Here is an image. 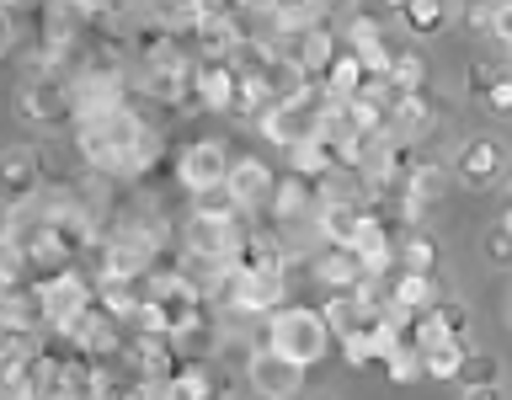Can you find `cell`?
Instances as JSON below:
<instances>
[{"instance_id": "6da1fadb", "label": "cell", "mask_w": 512, "mask_h": 400, "mask_svg": "<svg viewBox=\"0 0 512 400\" xmlns=\"http://www.w3.org/2000/svg\"><path fill=\"white\" fill-rule=\"evenodd\" d=\"M70 150L86 171L107 176V182H144L160 166L166 134L144 118L139 102H123L102 112V118H80L70 123Z\"/></svg>"}, {"instance_id": "7a4b0ae2", "label": "cell", "mask_w": 512, "mask_h": 400, "mask_svg": "<svg viewBox=\"0 0 512 400\" xmlns=\"http://www.w3.org/2000/svg\"><path fill=\"white\" fill-rule=\"evenodd\" d=\"M262 342L267 347H278L283 358H299V363H320L331 352V320H326V310H315V304H278L267 320H262Z\"/></svg>"}, {"instance_id": "3957f363", "label": "cell", "mask_w": 512, "mask_h": 400, "mask_svg": "<svg viewBox=\"0 0 512 400\" xmlns=\"http://www.w3.org/2000/svg\"><path fill=\"white\" fill-rule=\"evenodd\" d=\"M16 118L32 128H70L75 123V91L70 70H32L16 91Z\"/></svg>"}, {"instance_id": "277c9868", "label": "cell", "mask_w": 512, "mask_h": 400, "mask_svg": "<svg viewBox=\"0 0 512 400\" xmlns=\"http://www.w3.org/2000/svg\"><path fill=\"white\" fill-rule=\"evenodd\" d=\"M32 288H38L48 331H64L75 315H86L91 304H96V272H80V262L75 267H59V272H43Z\"/></svg>"}, {"instance_id": "5b68a950", "label": "cell", "mask_w": 512, "mask_h": 400, "mask_svg": "<svg viewBox=\"0 0 512 400\" xmlns=\"http://www.w3.org/2000/svg\"><path fill=\"white\" fill-rule=\"evenodd\" d=\"M230 166H235V155H230V139H219V134H203V139H192L182 155H176V187L187 192H203V187H219V182H230Z\"/></svg>"}, {"instance_id": "8992f818", "label": "cell", "mask_w": 512, "mask_h": 400, "mask_svg": "<svg viewBox=\"0 0 512 400\" xmlns=\"http://www.w3.org/2000/svg\"><path fill=\"white\" fill-rule=\"evenodd\" d=\"M246 379H251V395L256 400H294L304 390V379H310V363L299 358H283L278 347H256L251 363H246Z\"/></svg>"}, {"instance_id": "52a82bcc", "label": "cell", "mask_w": 512, "mask_h": 400, "mask_svg": "<svg viewBox=\"0 0 512 400\" xmlns=\"http://www.w3.org/2000/svg\"><path fill=\"white\" fill-rule=\"evenodd\" d=\"M331 107H336V102H331ZM320 118H326L320 107L299 102V96H288V102H272L262 118H256V134H262L267 144H278V150L288 155L294 144H304V139L320 134Z\"/></svg>"}, {"instance_id": "ba28073f", "label": "cell", "mask_w": 512, "mask_h": 400, "mask_svg": "<svg viewBox=\"0 0 512 400\" xmlns=\"http://www.w3.org/2000/svg\"><path fill=\"white\" fill-rule=\"evenodd\" d=\"M278 304H288V272H235V278H230V294H224L219 310L267 320Z\"/></svg>"}, {"instance_id": "9c48e42d", "label": "cell", "mask_w": 512, "mask_h": 400, "mask_svg": "<svg viewBox=\"0 0 512 400\" xmlns=\"http://www.w3.org/2000/svg\"><path fill=\"white\" fill-rule=\"evenodd\" d=\"M454 182L459 187H475V192H486V187H496L507 176V155H502V144H496L491 134H470L454 150Z\"/></svg>"}, {"instance_id": "30bf717a", "label": "cell", "mask_w": 512, "mask_h": 400, "mask_svg": "<svg viewBox=\"0 0 512 400\" xmlns=\"http://www.w3.org/2000/svg\"><path fill=\"white\" fill-rule=\"evenodd\" d=\"M240 230H246V219L230 224V219H214V214H192L182 219V230H176V240H182V251H203V256H230Z\"/></svg>"}, {"instance_id": "8fae6325", "label": "cell", "mask_w": 512, "mask_h": 400, "mask_svg": "<svg viewBox=\"0 0 512 400\" xmlns=\"http://www.w3.org/2000/svg\"><path fill=\"white\" fill-rule=\"evenodd\" d=\"M432 128H438V102H432V91H406L390 102V139L427 144Z\"/></svg>"}, {"instance_id": "7c38bea8", "label": "cell", "mask_w": 512, "mask_h": 400, "mask_svg": "<svg viewBox=\"0 0 512 400\" xmlns=\"http://www.w3.org/2000/svg\"><path fill=\"white\" fill-rule=\"evenodd\" d=\"M315 203H320V182H310V176H299L294 166H288V176H278V187H272V198H267V219L272 224L310 219Z\"/></svg>"}, {"instance_id": "4fadbf2b", "label": "cell", "mask_w": 512, "mask_h": 400, "mask_svg": "<svg viewBox=\"0 0 512 400\" xmlns=\"http://www.w3.org/2000/svg\"><path fill=\"white\" fill-rule=\"evenodd\" d=\"M310 278L326 288V294H352V288L363 283V262L352 246H320L310 256Z\"/></svg>"}, {"instance_id": "5bb4252c", "label": "cell", "mask_w": 512, "mask_h": 400, "mask_svg": "<svg viewBox=\"0 0 512 400\" xmlns=\"http://www.w3.org/2000/svg\"><path fill=\"white\" fill-rule=\"evenodd\" d=\"M192 86H198L203 107L208 112H230L235 96H240V70L230 59H203L198 54V70H192Z\"/></svg>"}, {"instance_id": "9a60e30c", "label": "cell", "mask_w": 512, "mask_h": 400, "mask_svg": "<svg viewBox=\"0 0 512 400\" xmlns=\"http://www.w3.org/2000/svg\"><path fill=\"white\" fill-rule=\"evenodd\" d=\"M283 48L304 64V75H326L331 59L342 54V32H336L331 22H315V27H304L299 38H288Z\"/></svg>"}, {"instance_id": "2e32d148", "label": "cell", "mask_w": 512, "mask_h": 400, "mask_svg": "<svg viewBox=\"0 0 512 400\" xmlns=\"http://www.w3.org/2000/svg\"><path fill=\"white\" fill-rule=\"evenodd\" d=\"M230 187H235V198L256 214V208H267L272 187H278V171H272L267 160H256V155H235V166H230Z\"/></svg>"}, {"instance_id": "e0dca14e", "label": "cell", "mask_w": 512, "mask_h": 400, "mask_svg": "<svg viewBox=\"0 0 512 400\" xmlns=\"http://www.w3.org/2000/svg\"><path fill=\"white\" fill-rule=\"evenodd\" d=\"M363 208H368V198H342V203H326V198H320V203H315V230H320V240H326V246H347V240L358 235V224H363Z\"/></svg>"}, {"instance_id": "ac0fdd59", "label": "cell", "mask_w": 512, "mask_h": 400, "mask_svg": "<svg viewBox=\"0 0 512 400\" xmlns=\"http://www.w3.org/2000/svg\"><path fill=\"white\" fill-rule=\"evenodd\" d=\"M38 198H43V166H38V155L11 150L6 155V208H27V203H38Z\"/></svg>"}, {"instance_id": "d6986e66", "label": "cell", "mask_w": 512, "mask_h": 400, "mask_svg": "<svg viewBox=\"0 0 512 400\" xmlns=\"http://www.w3.org/2000/svg\"><path fill=\"white\" fill-rule=\"evenodd\" d=\"M390 299L406 304V310H432L443 294H438V272H416V267H395L390 278Z\"/></svg>"}, {"instance_id": "ffe728a7", "label": "cell", "mask_w": 512, "mask_h": 400, "mask_svg": "<svg viewBox=\"0 0 512 400\" xmlns=\"http://www.w3.org/2000/svg\"><path fill=\"white\" fill-rule=\"evenodd\" d=\"M454 384H459L470 400H475V395H502V390H507V384H502V358H496V352H470V363L459 368Z\"/></svg>"}, {"instance_id": "44dd1931", "label": "cell", "mask_w": 512, "mask_h": 400, "mask_svg": "<svg viewBox=\"0 0 512 400\" xmlns=\"http://www.w3.org/2000/svg\"><path fill=\"white\" fill-rule=\"evenodd\" d=\"M288 166H294L299 176H310V182H326V176H336L342 166H336V150H331V139L326 134H315V139H304L288 150Z\"/></svg>"}, {"instance_id": "7402d4cb", "label": "cell", "mask_w": 512, "mask_h": 400, "mask_svg": "<svg viewBox=\"0 0 512 400\" xmlns=\"http://www.w3.org/2000/svg\"><path fill=\"white\" fill-rule=\"evenodd\" d=\"M464 363H470V336H443V342L427 347V379L438 384H454Z\"/></svg>"}, {"instance_id": "603a6c76", "label": "cell", "mask_w": 512, "mask_h": 400, "mask_svg": "<svg viewBox=\"0 0 512 400\" xmlns=\"http://www.w3.org/2000/svg\"><path fill=\"white\" fill-rule=\"evenodd\" d=\"M320 80H326V91L336 96V102H352V96L368 86V70H363V59L352 54V48H342V54L331 59V70L320 75Z\"/></svg>"}, {"instance_id": "cb8c5ba5", "label": "cell", "mask_w": 512, "mask_h": 400, "mask_svg": "<svg viewBox=\"0 0 512 400\" xmlns=\"http://www.w3.org/2000/svg\"><path fill=\"white\" fill-rule=\"evenodd\" d=\"M448 182H454V166H443V160H432V155H416V166L406 176V192H416L422 203H438Z\"/></svg>"}, {"instance_id": "d4e9b609", "label": "cell", "mask_w": 512, "mask_h": 400, "mask_svg": "<svg viewBox=\"0 0 512 400\" xmlns=\"http://www.w3.org/2000/svg\"><path fill=\"white\" fill-rule=\"evenodd\" d=\"M384 379L390 384H416V379H427V352L416 347V342H395L390 352H384Z\"/></svg>"}, {"instance_id": "484cf974", "label": "cell", "mask_w": 512, "mask_h": 400, "mask_svg": "<svg viewBox=\"0 0 512 400\" xmlns=\"http://www.w3.org/2000/svg\"><path fill=\"white\" fill-rule=\"evenodd\" d=\"M166 395H171V400H208V395H214V368H208L203 358H187V363L171 374Z\"/></svg>"}, {"instance_id": "4316f807", "label": "cell", "mask_w": 512, "mask_h": 400, "mask_svg": "<svg viewBox=\"0 0 512 400\" xmlns=\"http://www.w3.org/2000/svg\"><path fill=\"white\" fill-rule=\"evenodd\" d=\"M400 27H406L411 38H438V32L448 27V0H406Z\"/></svg>"}, {"instance_id": "83f0119b", "label": "cell", "mask_w": 512, "mask_h": 400, "mask_svg": "<svg viewBox=\"0 0 512 400\" xmlns=\"http://www.w3.org/2000/svg\"><path fill=\"white\" fill-rule=\"evenodd\" d=\"M192 208H198V214H214V219H230V224L251 219V208L235 198V187H230V182H219V187H203V192H192Z\"/></svg>"}, {"instance_id": "f1b7e54d", "label": "cell", "mask_w": 512, "mask_h": 400, "mask_svg": "<svg viewBox=\"0 0 512 400\" xmlns=\"http://www.w3.org/2000/svg\"><path fill=\"white\" fill-rule=\"evenodd\" d=\"M400 267H416V272H438V240H432L422 224H411L400 235Z\"/></svg>"}, {"instance_id": "f546056e", "label": "cell", "mask_w": 512, "mask_h": 400, "mask_svg": "<svg viewBox=\"0 0 512 400\" xmlns=\"http://www.w3.org/2000/svg\"><path fill=\"white\" fill-rule=\"evenodd\" d=\"M390 86H395V96H406V91H427V59L416 54V48H395Z\"/></svg>"}, {"instance_id": "4dcf8cb0", "label": "cell", "mask_w": 512, "mask_h": 400, "mask_svg": "<svg viewBox=\"0 0 512 400\" xmlns=\"http://www.w3.org/2000/svg\"><path fill=\"white\" fill-rule=\"evenodd\" d=\"M427 315L438 320V326H443L448 336H470V310H464L459 299H438V304H432Z\"/></svg>"}, {"instance_id": "1f68e13d", "label": "cell", "mask_w": 512, "mask_h": 400, "mask_svg": "<svg viewBox=\"0 0 512 400\" xmlns=\"http://www.w3.org/2000/svg\"><path fill=\"white\" fill-rule=\"evenodd\" d=\"M480 102H486L491 118H512V70L496 75V86H491L486 96H480Z\"/></svg>"}, {"instance_id": "d6a6232c", "label": "cell", "mask_w": 512, "mask_h": 400, "mask_svg": "<svg viewBox=\"0 0 512 400\" xmlns=\"http://www.w3.org/2000/svg\"><path fill=\"white\" fill-rule=\"evenodd\" d=\"M496 6H502V0H464V27H470V32H491Z\"/></svg>"}, {"instance_id": "836d02e7", "label": "cell", "mask_w": 512, "mask_h": 400, "mask_svg": "<svg viewBox=\"0 0 512 400\" xmlns=\"http://www.w3.org/2000/svg\"><path fill=\"white\" fill-rule=\"evenodd\" d=\"M486 262L502 267V272H512V235L502 230V224H496V230L486 235Z\"/></svg>"}, {"instance_id": "e575fe53", "label": "cell", "mask_w": 512, "mask_h": 400, "mask_svg": "<svg viewBox=\"0 0 512 400\" xmlns=\"http://www.w3.org/2000/svg\"><path fill=\"white\" fill-rule=\"evenodd\" d=\"M496 75H502L496 64H470V75H464V91H470V96H486V91L496 86Z\"/></svg>"}, {"instance_id": "d590c367", "label": "cell", "mask_w": 512, "mask_h": 400, "mask_svg": "<svg viewBox=\"0 0 512 400\" xmlns=\"http://www.w3.org/2000/svg\"><path fill=\"white\" fill-rule=\"evenodd\" d=\"M491 38L502 43V48H512V0H502L496 6V22H491Z\"/></svg>"}, {"instance_id": "8d00e7d4", "label": "cell", "mask_w": 512, "mask_h": 400, "mask_svg": "<svg viewBox=\"0 0 512 400\" xmlns=\"http://www.w3.org/2000/svg\"><path fill=\"white\" fill-rule=\"evenodd\" d=\"M363 11H368V16H379V22H390V16L406 11V0H363Z\"/></svg>"}, {"instance_id": "74e56055", "label": "cell", "mask_w": 512, "mask_h": 400, "mask_svg": "<svg viewBox=\"0 0 512 400\" xmlns=\"http://www.w3.org/2000/svg\"><path fill=\"white\" fill-rule=\"evenodd\" d=\"M496 224H502V230L512 235V198H507V208H502V219H496Z\"/></svg>"}, {"instance_id": "f35d334b", "label": "cell", "mask_w": 512, "mask_h": 400, "mask_svg": "<svg viewBox=\"0 0 512 400\" xmlns=\"http://www.w3.org/2000/svg\"><path fill=\"white\" fill-rule=\"evenodd\" d=\"M507 70H512V48H507Z\"/></svg>"}, {"instance_id": "ab89813d", "label": "cell", "mask_w": 512, "mask_h": 400, "mask_svg": "<svg viewBox=\"0 0 512 400\" xmlns=\"http://www.w3.org/2000/svg\"><path fill=\"white\" fill-rule=\"evenodd\" d=\"M331 6H347V0H331Z\"/></svg>"}]
</instances>
